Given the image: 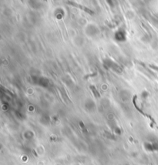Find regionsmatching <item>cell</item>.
Returning <instances> with one entry per match:
<instances>
[{
	"mask_svg": "<svg viewBox=\"0 0 158 165\" xmlns=\"http://www.w3.org/2000/svg\"><path fill=\"white\" fill-rule=\"evenodd\" d=\"M90 89L92 90V91L94 92V94H95V96H96V97H100V93L97 92V90H96V88H95V86H90Z\"/></svg>",
	"mask_w": 158,
	"mask_h": 165,
	"instance_id": "2",
	"label": "cell"
},
{
	"mask_svg": "<svg viewBox=\"0 0 158 165\" xmlns=\"http://www.w3.org/2000/svg\"><path fill=\"white\" fill-rule=\"evenodd\" d=\"M68 3H70V5H74V6H77V7L79 8V9H81V10H83V11H85V12H88V13H90V14H91V15L94 14V12H92L91 10H89L88 8L85 7V6H83V5H78V4H77V3H73V2H68Z\"/></svg>",
	"mask_w": 158,
	"mask_h": 165,
	"instance_id": "1",
	"label": "cell"
}]
</instances>
